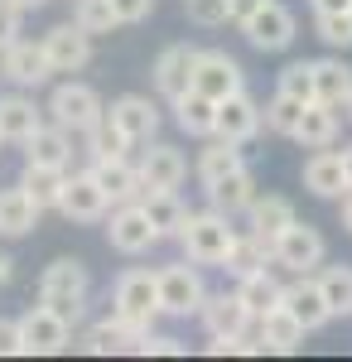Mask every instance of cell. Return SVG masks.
<instances>
[{
  "instance_id": "cell-19",
  "label": "cell",
  "mask_w": 352,
  "mask_h": 362,
  "mask_svg": "<svg viewBox=\"0 0 352 362\" xmlns=\"http://www.w3.org/2000/svg\"><path fill=\"white\" fill-rule=\"evenodd\" d=\"M304 189L314 198H343L348 194V174H343V155L328 145V150H314L304 160Z\"/></svg>"
},
{
  "instance_id": "cell-37",
  "label": "cell",
  "mask_w": 352,
  "mask_h": 362,
  "mask_svg": "<svg viewBox=\"0 0 352 362\" xmlns=\"http://www.w3.org/2000/svg\"><path fill=\"white\" fill-rule=\"evenodd\" d=\"M319 285H324V300L333 309V319H352V266H328L319 276Z\"/></svg>"
},
{
  "instance_id": "cell-12",
  "label": "cell",
  "mask_w": 352,
  "mask_h": 362,
  "mask_svg": "<svg viewBox=\"0 0 352 362\" xmlns=\"http://www.w3.org/2000/svg\"><path fill=\"white\" fill-rule=\"evenodd\" d=\"M0 73L15 87H44L54 78V63L44 54V44H29V39H15L10 49H0Z\"/></svg>"
},
{
  "instance_id": "cell-1",
  "label": "cell",
  "mask_w": 352,
  "mask_h": 362,
  "mask_svg": "<svg viewBox=\"0 0 352 362\" xmlns=\"http://www.w3.org/2000/svg\"><path fill=\"white\" fill-rule=\"evenodd\" d=\"M179 242H184L193 266H227V256H232V247H237V227H232L227 213L208 208V213H189Z\"/></svg>"
},
{
  "instance_id": "cell-34",
  "label": "cell",
  "mask_w": 352,
  "mask_h": 362,
  "mask_svg": "<svg viewBox=\"0 0 352 362\" xmlns=\"http://www.w3.org/2000/svg\"><path fill=\"white\" fill-rule=\"evenodd\" d=\"M242 165H246L242 145H237V140H217V136H213V145L198 155V179H203V189H208V184L227 179L232 169H242Z\"/></svg>"
},
{
  "instance_id": "cell-29",
  "label": "cell",
  "mask_w": 352,
  "mask_h": 362,
  "mask_svg": "<svg viewBox=\"0 0 352 362\" xmlns=\"http://www.w3.org/2000/svg\"><path fill=\"white\" fill-rule=\"evenodd\" d=\"M246 218H251V232H256V237H266L271 247H275V237H280L290 223H299V218H295V203H290V198H280V194H266V198L256 194V203L246 208Z\"/></svg>"
},
{
  "instance_id": "cell-23",
  "label": "cell",
  "mask_w": 352,
  "mask_h": 362,
  "mask_svg": "<svg viewBox=\"0 0 352 362\" xmlns=\"http://www.w3.org/2000/svg\"><path fill=\"white\" fill-rule=\"evenodd\" d=\"M44 126V112L29 102L25 92H10V97H0V140H10V145H25L34 131Z\"/></svg>"
},
{
  "instance_id": "cell-49",
  "label": "cell",
  "mask_w": 352,
  "mask_h": 362,
  "mask_svg": "<svg viewBox=\"0 0 352 362\" xmlns=\"http://www.w3.org/2000/svg\"><path fill=\"white\" fill-rule=\"evenodd\" d=\"M338 155H343V174H348V189H352V145H343Z\"/></svg>"
},
{
  "instance_id": "cell-25",
  "label": "cell",
  "mask_w": 352,
  "mask_h": 362,
  "mask_svg": "<svg viewBox=\"0 0 352 362\" xmlns=\"http://www.w3.org/2000/svg\"><path fill=\"white\" fill-rule=\"evenodd\" d=\"M208 203H213L217 213H227V218H237V213H246L251 203H256V174L251 169H232L227 179H217V184H208Z\"/></svg>"
},
{
  "instance_id": "cell-13",
  "label": "cell",
  "mask_w": 352,
  "mask_h": 362,
  "mask_svg": "<svg viewBox=\"0 0 352 362\" xmlns=\"http://www.w3.org/2000/svg\"><path fill=\"white\" fill-rule=\"evenodd\" d=\"M198 54H203V49H193V44H169V49L155 58V92H160L164 102L184 97V92L193 87V73H198Z\"/></svg>"
},
{
  "instance_id": "cell-44",
  "label": "cell",
  "mask_w": 352,
  "mask_h": 362,
  "mask_svg": "<svg viewBox=\"0 0 352 362\" xmlns=\"http://www.w3.org/2000/svg\"><path fill=\"white\" fill-rule=\"evenodd\" d=\"M20 20H25V10L15 0H0V49H10L20 39Z\"/></svg>"
},
{
  "instance_id": "cell-20",
  "label": "cell",
  "mask_w": 352,
  "mask_h": 362,
  "mask_svg": "<svg viewBox=\"0 0 352 362\" xmlns=\"http://www.w3.org/2000/svg\"><path fill=\"white\" fill-rule=\"evenodd\" d=\"M280 305L290 309L309 334H314V329H324L328 319H333V309H328V300H324V285H319V280H309V276H299L295 285H285V300H280Z\"/></svg>"
},
{
  "instance_id": "cell-28",
  "label": "cell",
  "mask_w": 352,
  "mask_h": 362,
  "mask_svg": "<svg viewBox=\"0 0 352 362\" xmlns=\"http://www.w3.org/2000/svg\"><path fill=\"white\" fill-rule=\"evenodd\" d=\"M140 208L150 213V223L160 227V237H179L184 223H189V208H184L179 189H145L140 194Z\"/></svg>"
},
{
  "instance_id": "cell-39",
  "label": "cell",
  "mask_w": 352,
  "mask_h": 362,
  "mask_svg": "<svg viewBox=\"0 0 352 362\" xmlns=\"http://www.w3.org/2000/svg\"><path fill=\"white\" fill-rule=\"evenodd\" d=\"M73 25H82L97 39V34H111L121 20H116V5H111V0H78V5H73Z\"/></svg>"
},
{
  "instance_id": "cell-11",
  "label": "cell",
  "mask_w": 352,
  "mask_h": 362,
  "mask_svg": "<svg viewBox=\"0 0 352 362\" xmlns=\"http://www.w3.org/2000/svg\"><path fill=\"white\" fill-rule=\"evenodd\" d=\"M58 213H63L68 223H102V218L111 213V198H107V189H102L92 174H73V179L63 184Z\"/></svg>"
},
{
  "instance_id": "cell-41",
  "label": "cell",
  "mask_w": 352,
  "mask_h": 362,
  "mask_svg": "<svg viewBox=\"0 0 352 362\" xmlns=\"http://www.w3.org/2000/svg\"><path fill=\"white\" fill-rule=\"evenodd\" d=\"M314 25H319V39H324L328 49H348V44H352V10H338V15H319Z\"/></svg>"
},
{
  "instance_id": "cell-53",
  "label": "cell",
  "mask_w": 352,
  "mask_h": 362,
  "mask_svg": "<svg viewBox=\"0 0 352 362\" xmlns=\"http://www.w3.org/2000/svg\"><path fill=\"white\" fill-rule=\"evenodd\" d=\"M343 112H348V121H352V97H348V107H343Z\"/></svg>"
},
{
  "instance_id": "cell-47",
  "label": "cell",
  "mask_w": 352,
  "mask_h": 362,
  "mask_svg": "<svg viewBox=\"0 0 352 362\" xmlns=\"http://www.w3.org/2000/svg\"><path fill=\"white\" fill-rule=\"evenodd\" d=\"M261 5H266V0H227V20H232V25H246Z\"/></svg>"
},
{
  "instance_id": "cell-26",
  "label": "cell",
  "mask_w": 352,
  "mask_h": 362,
  "mask_svg": "<svg viewBox=\"0 0 352 362\" xmlns=\"http://www.w3.org/2000/svg\"><path fill=\"white\" fill-rule=\"evenodd\" d=\"M169 107H174V121H179V131H184V136L213 140V126H217V102H213V97H203L198 87H189V92H184V97H174Z\"/></svg>"
},
{
  "instance_id": "cell-54",
  "label": "cell",
  "mask_w": 352,
  "mask_h": 362,
  "mask_svg": "<svg viewBox=\"0 0 352 362\" xmlns=\"http://www.w3.org/2000/svg\"><path fill=\"white\" fill-rule=\"evenodd\" d=\"M0 145H5V140H0Z\"/></svg>"
},
{
  "instance_id": "cell-42",
  "label": "cell",
  "mask_w": 352,
  "mask_h": 362,
  "mask_svg": "<svg viewBox=\"0 0 352 362\" xmlns=\"http://www.w3.org/2000/svg\"><path fill=\"white\" fill-rule=\"evenodd\" d=\"M184 15L203 29H217L227 25V0H184Z\"/></svg>"
},
{
  "instance_id": "cell-15",
  "label": "cell",
  "mask_w": 352,
  "mask_h": 362,
  "mask_svg": "<svg viewBox=\"0 0 352 362\" xmlns=\"http://www.w3.org/2000/svg\"><path fill=\"white\" fill-rule=\"evenodd\" d=\"M87 174L107 189L111 208H121V203H140V194H145V179H140V165H131L126 155H107V160H92L87 165Z\"/></svg>"
},
{
  "instance_id": "cell-22",
  "label": "cell",
  "mask_w": 352,
  "mask_h": 362,
  "mask_svg": "<svg viewBox=\"0 0 352 362\" xmlns=\"http://www.w3.org/2000/svg\"><path fill=\"white\" fill-rule=\"evenodd\" d=\"M256 324H261V334H256V338H261V348H266V353H299V343H304V334H309V329H304L285 305L266 309Z\"/></svg>"
},
{
  "instance_id": "cell-46",
  "label": "cell",
  "mask_w": 352,
  "mask_h": 362,
  "mask_svg": "<svg viewBox=\"0 0 352 362\" xmlns=\"http://www.w3.org/2000/svg\"><path fill=\"white\" fill-rule=\"evenodd\" d=\"M20 353V319H0V358Z\"/></svg>"
},
{
  "instance_id": "cell-24",
  "label": "cell",
  "mask_w": 352,
  "mask_h": 362,
  "mask_svg": "<svg viewBox=\"0 0 352 362\" xmlns=\"http://www.w3.org/2000/svg\"><path fill=\"white\" fill-rule=\"evenodd\" d=\"M39 203L29 198L25 184H15V189H0V237H29L34 227H39Z\"/></svg>"
},
{
  "instance_id": "cell-32",
  "label": "cell",
  "mask_w": 352,
  "mask_h": 362,
  "mask_svg": "<svg viewBox=\"0 0 352 362\" xmlns=\"http://www.w3.org/2000/svg\"><path fill=\"white\" fill-rule=\"evenodd\" d=\"M20 184L29 189V198H34L39 208H58V198H63V184H68V169H63V165H34V160H25V174H20Z\"/></svg>"
},
{
  "instance_id": "cell-10",
  "label": "cell",
  "mask_w": 352,
  "mask_h": 362,
  "mask_svg": "<svg viewBox=\"0 0 352 362\" xmlns=\"http://www.w3.org/2000/svg\"><path fill=\"white\" fill-rule=\"evenodd\" d=\"M193 87H198L203 97L222 102V97H232V92H242V87H246V73H242V63H237L232 54H222V49H203V54H198V73H193Z\"/></svg>"
},
{
  "instance_id": "cell-52",
  "label": "cell",
  "mask_w": 352,
  "mask_h": 362,
  "mask_svg": "<svg viewBox=\"0 0 352 362\" xmlns=\"http://www.w3.org/2000/svg\"><path fill=\"white\" fill-rule=\"evenodd\" d=\"M15 5H20V10H25V15H29V10H39L44 0H15Z\"/></svg>"
},
{
  "instance_id": "cell-2",
  "label": "cell",
  "mask_w": 352,
  "mask_h": 362,
  "mask_svg": "<svg viewBox=\"0 0 352 362\" xmlns=\"http://www.w3.org/2000/svg\"><path fill=\"white\" fill-rule=\"evenodd\" d=\"M87 290H92V276H87V266H82L78 256H58V261L44 266V276H39V300L54 305L58 314H68L73 324H78L82 309H87Z\"/></svg>"
},
{
  "instance_id": "cell-43",
  "label": "cell",
  "mask_w": 352,
  "mask_h": 362,
  "mask_svg": "<svg viewBox=\"0 0 352 362\" xmlns=\"http://www.w3.org/2000/svg\"><path fill=\"white\" fill-rule=\"evenodd\" d=\"M136 353H145V358H184V343H179V338H169V334H155V329H150V334L136 343Z\"/></svg>"
},
{
  "instance_id": "cell-21",
  "label": "cell",
  "mask_w": 352,
  "mask_h": 362,
  "mask_svg": "<svg viewBox=\"0 0 352 362\" xmlns=\"http://www.w3.org/2000/svg\"><path fill=\"white\" fill-rule=\"evenodd\" d=\"M184 155L174 150V145H160V140H150V150L140 155V179H145V189H179L184 184Z\"/></svg>"
},
{
  "instance_id": "cell-31",
  "label": "cell",
  "mask_w": 352,
  "mask_h": 362,
  "mask_svg": "<svg viewBox=\"0 0 352 362\" xmlns=\"http://www.w3.org/2000/svg\"><path fill=\"white\" fill-rule=\"evenodd\" d=\"M25 155L34 160V165H63L68 169V160H73V131H63V126H39L34 136L25 140Z\"/></svg>"
},
{
  "instance_id": "cell-8",
  "label": "cell",
  "mask_w": 352,
  "mask_h": 362,
  "mask_svg": "<svg viewBox=\"0 0 352 362\" xmlns=\"http://www.w3.org/2000/svg\"><path fill=\"white\" fill-rule=\"evenodd\" d=\"M203 300H208L203 276L193 271L189 261H174V266L160 271V314H169V319H189V314L203 309Z\"/></svg>"
},
{
  "instance_id": "cell-51",
  "label": "cell",
  "mask_w": 352,
  "mask_h": 362,
  "mask_svg": "<svg viewBox=\"0 0 352 362\" xmlns=\"http://www.w3.org/2000/svg\"><path fill=\"white\" fill-rule=\"evenodd\" d=\"M10 276H15V261H10V256H0V285H5Z\"/></svg>"
},
{
  "instance_id": "cell-18",
  "label": "cell",
  "mask_w": 352,
  "mask_h": 362,
  "mask_svg": "<svg viewBox=\"0 0 352 362\" xmlns=\"http://www.w3.org/2000/svg\"><path fill=\"white\" fill-rule=\"evenodd\" d=\"M107 116L131 140H136V145H150V140H155V131H160V112H155V102H150V97H140V92L116 97V102L107 107Z\"/></svg>"
},
{
  "instance_id": "cell-27",
  "label": "cell",
  "mask_w": 352,
  "mask_h": 362,
  "mask_svg": "<svg viewBox=\"0 0 352 362\" xmlns=\"http://www.w3.org/2000/svg\"><path fill=\"white\" fill-rule=\"evenodd\" d=\"M290 140H299L304 150H328V145L338 140V107H328V102H309Z\"/></svg>"
},
{
  "instance_id": "cell-35",
  "label": "cell",
  "mask_w": 352,
  "mask_h": 362,
  "mask_svg": "<svg viewBox=\"0 0 352 362\" xmlns=\"http://www.w3.org/2000/svg\"><path fill=\"white\" fill-rule=\"evenodd\" d=\"M237 295L246 300V309L261 319L266 309H275L280 300H285V285L271 276V266H261V271H251V276H242V285H237Z\"/></svg>"
},
{
  "instance_id": "cell-17",
  "label": "cell",
  "mask_w": 352,
  "mask_h": 362,
  "mask_svg": "<svg viewBox=\"0 0 352 362\" xmlns=\"http://www.w3.org/2000/svg\"><path fill=\"white\" fill-rule=\"evenodd\" d=\"M261 126H266V116H261V107L246 97V87L217 102V126H213L217 140H237V145H246V140L256 136Z\"/></svg>"
},
{
  "instance_id": "cell-9",
  "label": "cell",
  "mask_w": 352,
  "mask_h": 362,
  "mask_svg": "<svg viewBox=\"0 0 352 362\" xmlns=\"http://www.w3.org/2000/svg\"><path fill=\"white\" fill-rule=\"evenodd\" d=\"M107 242L111 251H121V256H145V251L164 242L160 227L150 223V213L140 208V203H121L116 213H111V227H107Z\"/></svg>"
},
{
  "instance_id": "cell-40",
  "label": "cell",
  "mask_w": 352,
  "mask_h": 362,
  "mask_svg": "<svg viewBox=\"0 0 352 362\" xmlns=\"http://www.w3.org/2000/svg\"><path fill=\"white\" fill-rule=\"evenodd\" d=\"M280 92H290L299 102H314V58H295V63L280 73Z\"/></svg>"
},
{
  "instance_id": "cell-38",
  "label": "cell",
  "mask_w": 352,
  "mask_h": 362,
  "mask_svg": "<svg viewBox=\"0 0 352 362\" xmlns=\"http://www.w3.org/2000/svg\"><path fill=\"white\" fill-rule=\"evenodd\" d=\"M304 107L309 102H299V97H290V92H275L271 102L261 107V116H266V131H275V136H295L299 116H304Z\"/></svg>"
},
{
  "instance_id": "cell-16",
  "label": "cell",
  "mask_w": 352,
  "mask_h": 362,
  "mask_svg": "<svg viewBox=\"0 0 352 362\" xmlns=\"http://www.w3.org/2000/svg\"><path fill=\"white\" fill-rule=\"evenodd\" d=\"M198 319H203V329L208 338H242L251 324H256V314L246 309V300L232 290V295H208L203 309H198Z\"/></svg>"
},
{
  "instance_id": "cell-45",
  "label": "cell",
  "mask_w": 352,
  "mask_h": 362,
  "mask_svg": "<svg viewBox=\"0 0 352 362\" xmlns=\"http://www.w3.org/2000/svg\"><path fill=\"white\" fill-rule=\"evenodd\" d=\"M111 5H116V20L121 25H140V20L155 15V0H111Z\"/></svg>"
},
{
  "instance_id": "cell-3",
  "label": "cell",
  "mask_w": 352,
  "mask_h": 362,
  "mask_svg": "<svg viewBox=\"0 0 352 362\" xmlns=\"http://www.w3.org/2000/svg\"><path fill=\"white\" fill-rule=\"evenodd\" d=\"M73 343V319L68 314H58L54 305H39L25 309L20 314V353L25 358H54Z\"/></svg>"
},
{
  "instance_id": "cell-7",
  "label": "cell",
  "mask_w": 352,
  "mask_h": 362,
  "mask_svg": "<svg viewBox=\"0 0 352 362\" xmlns=\"http://www.w3.org/2000/svg\"><path fill=\"white\" fill-rule=\"evenodd\" d=\"M111 305H116L121 319H131V324H140V329H150L155 314H160V271H155V276H150V271H126V276L116 280Z\"/></svg>"
},
{
  "instance_id": "cell-14",
  "label": "cell",
  "mask_w": 352,
  "mask_h": 362,
  "mask_svg": "<svg viewBox=\"0 0 352 362\" xmlns=\"http://www.w3.org/2000/svg\"><path fill=\"white\" fill-rule=\"evenodd\" d=\"M39 44H44V54L54 63V73H82L92 63V34L82 25H54Z\"/></svg>"
},
{
  "instance_id": "cell-33",
  "label": "cell",
  "mask_w": 352,
  "mask_h": 362,
  "mask_svg": "<svg viewBox=\"0 0 352 362\" xmlns=\"http://www.w3.org/2000/svg\"><path fill=\"white\" fill-rule=\"evenodd\" d=\"M271 261H275V247L246 227V232H237V247H232V256H227L222 271H232V276L242 280V276H251V271H261V266H271Z\"/></svg>"
},
{
  "instance_id": "cell-30",
  "label": "cell",
  "mask_w": 352,
  "mask_h": 362,
  "mask_svg": "<svg viewBox=\"0 0 352 362\" xmlns=\"http://www.w3.org/2000/svg\"><path fill=\"white\" fill-rule=\"evenodd\" d=\"M352 97V68L343 58H314V102L348 107Z\"/></svg>"
},
{
  "instance_id": "cell-50",
  "label": "cell",
  "mask_w": 352,
  "mask_h": 362,
  "mask_svg": "<svg viewBox=\"0 0 352 362\" xmlns=\"http://www.w3.org/2000/svg\"><path fill=\"white\" fill-rule=\"evenodd\" d=\"M343 227H348V232H352V189H348V194H343Z\"/></svg>"
},
{
  "instance_id": "cell-5",
  "label": "cell",
  "mask_w": 352,
  "mask_h": 362,
  "mask_svg": "<svg viewBox=\"0 0 352 362\" xmlns=\"http://www.w3.org/2000/svg\"><path fill=\"white\" fill-rule=\"evenodd\" d=\"M242 34H246V44L261 49V54H285V49L295 44V34H299L295 10H290L285 0H266V5L242 25Z\"/></svg>"
},
{
  "instance_id": "cell-4",
  "label": "cell",
  "mask_w": 352,
  "mask_h": 362,
  "mask_svg": "<svg viewBox=\"0 0 352 362\" xmlns=\"http://www.w3.org/2000/svg\"><path fill=\"white\" fill-rule=\"evenodd\" d=\"M44 112L54 116V121L63 126V131L82 136V131H92V126H97V121L107 116V107H102L97 87H87V83H58Z\"/></svg>"
},
{
  "instance_id": "cell-48",
  "label": "cell",
  "mask_w": 352,
  "mask_h": 362,
  "mask_svg": "<svg viewBox=\"0 0 352 362\" xmlns=\"http://www.w3.org/2000/svg\"><path fill=\"white\" fill-rule=\"evenodd\" d=\"M314 15H338V10H352V0H309Z\"/></svg>"
},
{
  "instance_id": "cell-36",
  "label": "cell",
  "mask_w": 352,
  "mask_h": 362,
  "mask_svg": "<svg viewBox=\"0 0 352 362\" xmlns=\"http://www.w3.org/2000/svg\"><path fill=\"white\" fill-rule=\"evenodd\" d=\"M82 140H87V155H92V160H107V155H126V150L136 145V140L126 136V131H121V126H116L111 116H102V121H97L92 131H82Z\"/></svg>"
},
{
  "instance_id": "cell-6",
  "label": "cell",
  "mask_w": 352,
  "mask_h": 362,
  "mask_svg": "<svg viewBox=\"0 0 352 362\" xmlns=\"http://www.w3.org/2000/svg\"><path fill=\"white\" fill-rule=\"evenodd\" d=\"M328 256V242L319 227L309 223H290L280 237H275V266H285L290 276H309V271H319Z\"/></svg>"
}]
</instances>
